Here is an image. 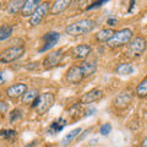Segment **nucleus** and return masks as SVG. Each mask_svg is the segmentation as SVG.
<instances>
[{"label":"nucleus","instance_id":"1","mask_svg":"<svg viewBox=\"0 0 147 147\" xmlns=\"http://www.w3.org/2000/svg\"><path fill=\"white\" fill-rule=\"evenodd\" d=\"M96 26V22L91 18H84V20H80V21H76L74 24L69 25L66 28H65V33L69 36H74V37H77V36H84L87 34L94 28Z\"/></svg>","mask_w":147,"mask_h":147},{"label":"nucleus","instance_id":"2","mask_svg":"<svg viewBox=\"0 0 147 147\" xmlns=\"http://www.w3.org/2000/svg\"><path fill=\"white\" fill-rule=\"evenodd\" d=\"M54 102H55L54 94L50 93V92H45V93L39 94L31 105H32V108L36 109V112L38 113L39 115H43V114H45L53 107Z\"/></svg>","mask_w":147,"mask_h":147},{"label":"nucleus","instance_id":"3","mask_svg":"<svg viewBox=\"0 0 147 147\" xmlns=\"http://www.w3.org/2000/svg\"><path fill=\"white\" fill-rule=\"evenodd\" d=\"M132 31L129 28H123L117 31L115 33L113 34V37L110 38V40L108 42V47L110 48H119L123 47L125 44H129L130 40L132 39Z\"/></svg>","mask_w":147,"mask_h":147},{"label":"nucleus","instance_id":"4","mask_svg":"<svg viewBox=\"0 0 147 147\" xmlns=\"http://www.w3.org/2000/svg\"><path fill=\"white\" fill-rule=\"evenodd\" d=\"M25 54V47L24 45H12L6 49H4L0 53V63L9 64L20 59Z\"/></svg>","mask_w":147,"mask_h":147},{"label":"nucleus","instance_id":"5","mask_svg":"<svg viewBox=\"0 0 147 147\" xmlns=\"http://www.w3.org/2000/svg\"><path fill=\"white\" fill-rule=\"evenodd\" d=\"M146 47H147V43H146V39L144 37H135V38H132L130 40V43L127 44L126 54L132 58H139L146 50Z\"/></svg>","mask_w":147,"mask_h":147},{"label":"nucleus","instance_id":"6","mask_svg":"<svg viewBox=\"0 0 147 147\" xmlns=\"http://www.w3.org/2000/svg\"><path fill=\"white\" fill-rule=\"evenodd\" d=\"M50 4L48 1H44V3H40V5L36 9V11L33 12V15L30 17V25L31 26H38L42 24V21L44 20V17L48 15L49 11H50Z\"/></svg>","mask_w":147,"mask_h":147},{"label":"nucleus","instance_id":"7","mask_svg":"<svg viewBox=\"0 0 147 147\" xmlns=\"http://www.w3.org/2000/svg\"><path fill=\"white\" fill-rule=\"evenodd\" d=\"M132 98H134V96H132L130 91H123L114 97L113 105L119 110H124L131 104Z\"/></svg>","mask_w":147,"mask_h":147},{"label":"nucleus","instance_id":"8","mask_svg":"<svg viewBox=\"0 0 147 147\" xmlns=\"http://www.w3.org/2000/svg\"><path fill=\"white\" fill-rule=\"evenodd\" d=\"M63 59V50H54V52L49 53L43 60V67L45 70H52L55 66L60 64Z\"/></svg>","mask_w":147,"mask_h":147},{"label":"nucleus","instance_id":"9","mask_svg":"<svg viewBox=\"0 0 147 147\" xmlns=\"http://www.w3.org/2000/svg\"><path fill=\"white\" fill-rule=\"evenodd\" d=\"M84 79L85 77H84V74H82L81 67L77 66V65L71 66L65 74L66 82L67 84H71V85H79Z\"/></svg>","mask_w":147,"mask_h":147},{"label":"nucleus","instance_id":"10","mask_svg":"<svg viewBox=\"0 0 147 147\" xmlns=\"http://www.w3.org/2000/svg\"><path fill=\"white\" fill-rule=\"evenodd\" d=\"M103 91L99 88H92L90 91H87L86 93H84L80 98V103L81 104H91L93 102H97L100 98H103Z\"/></svg>","mask_w":147,"mask_h":147},{"label":"nucleus","instance_id":"11","mask_svg":"<svg viewBox=\"0 0 147 147\" xmlns=\"http://www.w3.org/2000/svg\"><path fill=\"white\" fill-rule=\"evenodd\" d=\"M59 39H60V33H58V32L55 31H50L48 33H45L43 36V47L39 49V53H43V52H47L49 50L50 48H53L55 44L59 42Z\"/></svg>","mask_w":147,"mask_h":147},{"label":"nucleus","instance_id":"12","mask_svg":"<svg viewBox=\"0 0 147 147\" xmlns=\"http://www.w3.org/2000/svg\"><path fill=\"white\" fill-rule=\"evenodd\" d=\"M27 90H28V87H27L26 84H13L6 88V96L12 99L20 98L26 93Z\"/></svg>","mask_w":147,"mask_h":147},{"label":"nucleus","instance_id":"13","mask_svg":"<svg viewBox=\"0 0 147 147\" xmlns=\"http://www.w3.org/2000/svg\"><path fill=\"white\" fill-rule=\"evenodd\" d=\"M71 54L75 59L82 60V59H86L91 54V47L88 44H79L71 49Z\"/></svg>","mask_w":147,"mask_h":147},{"label":"nucleus","instance_id":"14","mask_svg":"<svg viewBox=\"0 0 147 147\" xmlns=\"http://www.w3.org/2000/svg\"><path fill=\"white\" fill-rule=\"evenodd\" d=\"M40 5V1L39 0H26L24 3V6L21 9V15L22 16H32L33 15V12L36 11V9Z\"/></svg>","mask_w":147,"mask_h":147},{"label":"nucleus","instance_id":"15","mask_svg":"<svg viewBox=\"0 0 147 147\" xmlns=\"http://www.w3.org/2000/svg\"><path fill=\"white\" fill-rule=\"evenodd\" d=\"M81 70L84 74V77H88L91 75H93L97 70V63L96 61H82L81 63Z\"/></svg>","mask_w":147,"mask_h":147},{"label":"nucleus","instance_id":"16","mask_svg":"<svg viewBox=\"0 0 147 147\" xmlns=\"http://www.w3.org/2000/svg\"><path fill=\"white\" fill-rule=\"evenodd\" d=\"M70 4H71L70 0H58V1H55L52 5V7H50V13H52V15L61 13Z\"/></svg>","mask_w":147,"mask_h":147},{"label":"nucleus","instance_id":"17","mask_svg":"<svg viewBox=\"0 0 147 147\" xmlns=\"http://www.w3.org/2000/svg\"><path fill=\"white\" fill-rule=\"evenodd\" d=\"M66 124H67L66 120L65 119H63V118L58 119V120H54L52 124H50V126L48 129V134H50V135L58 134V132H60L66 126Z\"/></svg>","mask_w":147,"mask_h":147},{"label":"nucleus","instance_id":"18","mask_svg":"<svg viewBox=\"0 0 147 147\" xmlns=\"http://www.w3.org/2000/svg\"><path fill=\"white\" fill-rule=\"evenodd\" d=\"M81 131H82L81 127L74 129L72 131H70L67 135H65V136L63 137V140H61V146H63V147H66V146L70 145L75 139H79V135L81 134Z\"/></svg>","mask_w":147,"mask_h":147},{"label":"nucleus","instance_id":"19","mask_svg":"<svg viewBox=\"0 0 147 147\" xmlns=\"http://www.w3.org/2000/svg\"><path fill=\"white\" fill-rule=\"evenodd\" d=\"M114 33H115V32H114L112 28H103V30L97 32L96 39H97L98 42H102V43H108Z\"/></svg>","mask_w":147,"mask_h":147},{"label":"nucleus","instance_id":"20","mask_svg":"<svg viewBox=\"0 0 147 147\" xmlns=\"http://www.w3.org/2000/svg\"><path fill=\"white\" fill-rule=\"evenodd\" d=\"M134 71H135V67L130 63H121L115 67V72L121 76L131 75V74H134Z\"/></svg>","mask_w":147,"mask_h":147},{"label":"nucleus","instance_id":"21","mask_svg":"<svg viewBox=\"0 0 147 147\" xmlns=\"http://www.w3.org/2000/svg\"><path fill=\"white\" fill-rule=\"evenodd\" d=\"M39 96V91L36 90V88H31V90H27L26 93L21 97V100L24 104H32L34 102V99Z\"/></svg>","mask_w":147,"mask_h":147},{"label":"nucleus","instance_id":"22","mask_svg":"<svg viewBox=\"0 0 147 147\" xmlns=\"http://www.w3.org/2000/svg\"><path fill=\"white\" fill-rule=\"evenodd\" d=\"M24 3L22 0H13L7 4V12L11 13V15H15L18 11H21L22 6H24Z\"/></svg>","mask_w":147,"mask_h":147},{"label":"nucleus","instance_id":"23","mask_svg":"<svg viewBox=\"0 0 147 147\" xmlns=\"http://www.w3.org/2000/svg\"><path fill=\"white\" fill-rule=\"evenodd\" d=\"M136 94L140 98H145L147 97V77H145L136 87Z\"/></svg>","mask_w":147,"mask_h":147},{"label":"nucleus","instance_id":"24","mask_svg":"<svg viewBox=\"0 0 147 147\" xmlns=\"http://www.w3.org/2000/svg\"><path fill=\"white\" fill-rule=\"evenodd\" d=\"M82 112H84V109H82V104L81 103H76V104H74L72 107H70V109H69L67 113L72 119H79L81 117Z\"/></svg>","mask_w":147,"mask_h":147},{"label":"nucleus","instance_id":"25","mask_svg":"<svg viewBox=\"0 0 147 147\" xmlns=\"http://www.w3.org/2000/svg\"><path fill=\"white\" fill-rule=\"evenodd\" d=\"M12 26L11 25H3L0 27V40H5L7 38H10L12 34Z\"/></svg>","mask_w":147,"mask_h":147},{"label":"nucleus","instance_id":"26","mask_svg":"<svg viewBox=\"0 0 147 147\" xmlns=\"http://www.w3.org/2000/svg\"><path fill=\"white\" fill-rule=\"evenodd\" d=\"M16 136H17V132L16 130H12V129H3V130H0V137H3V139H5L7 141L15 140Z\"/></svg>","mask_w":147,"mask_h":147},{"label":"nucleus","instance_id":"27","mask_svg":"<svg viewBox=\"0 0 147 147\" xmlns=\"http://www.w3.org/2000/svg\"><path fill=\"white\" fill-rule=\"evenodd\" d=\"M9 119H10V123H16L18 120L22 119V110L20 108H15L12 109L10 114H9Z\"/></svg>","mask_w":147,"mask_h":147},{"label":"nucleus","instance_id":"28","mask_svg":"<svg viewBox=\"0 0 147 147\" xmlns=\"http://www.w3.org/2000/svg\"><path fill=\"white\" fill-rule=\"evenodd\" d=\"M110 131H112V125L108 124V123L104 124V125H102V126H100V129H99L100 135H103V136H107Z\"/></svg>","mask_w":147,"mask_h":147},{"label":"nucleus","instance_id":"29","mask_svg":"<svg viewBox=\"0 0 147 147\" xmlns=\"http://www.w3.org/2000/svg\"><path fill=\"white\" fill-rule=\"evenodd\" d=\"M108 1L107 0H104V1H99V3H93L91 6H88L87 7V10H92V9H94V7H98V6H100V5H103V4H107Z\"/></svg>","mask_w":147,"mask_h":147},{"label":"nucleus","instance_id":"30","mask_svg":"<svg viewBox=\"0 0 147 147\" xmlns=\"http://www.w3.org/2000/svg\"><path fill=\"white\" fill-rule=\"evenodd\" d=\"M6 82V76H5V71L1 70L0 71V86H3Z\"/></svg>","mask_w":147,"mask_h":147},{"label":"nucleus","instance_id":"31","mask_svg":"<svg viewBox=\"0 0 147 147\" xmlns=\"http://www.w3.org/2000/svg\"><path fill=\"white\" fill-rule=\"evenodd\" d=\"M107 24L109 26H115L118 24V18H115V17H109L108 20H107Z\"/></svg>","mask_w":147,"mask_h":147},{"label":"nucleus","instance_id":"32","mask_svg":"<svg viewBox=\"0 0 147 147\" xmlns=\"http://www.w3.org/2000/svg\"><path fill=\"white\" fill-rule=\"evenodd\" d=\"M39 66V63H32L30 64V65H26L25 67L27 69V70H34V69H37Z\"/></svg>","mask_w":147,"mask_h":147},{"label":"nucleus","instance_id":"33","mask_svg":"<svg viewBox=\"0 0 147 147\" xmlns=\"http://www.w3.org/2000/svg\"><path fill=\"white\" fill-rule=\"evenodd\" d=\"M6 110H7V104L5 102H0V114L5 113Z\"/></svg>","mask_w":147,"mask_h":147},{"label":"nucleus","instance_id":"34","mask_svg":"<svg viewBox=\"0 0 147 147\" xmlns=\"http://www.w3.org/2000/svg\"><path fill=\"white\" fill-rule=\"evenodd\" d=\"M141 147H147V137L144 139V141L141 142Z\"/></svg>","mask_w":147,"mask_h":147},{"label":"nucleus","instance_id":"35","mask_svg":"<svg viewBox=\"0 0 147 147\" xmlns=\"http://www.w3.org/2000/svg\"><path fill=\"white\" fill-rule=\"evenodd\" d=\"M134 5H135V1H131V3H130V9H129V12H131V10H132V7H134Z\"/></svg>","mask_w":147,"mask_h":147},{"label":"nucleus","instance_id":"36","mask_svg":"<svg viewBox=\"0 0 147 147\" xmlns=\"http://www.w3.org/2000/svg\"><path fill=\"white\" fill-rule=\"evenodd\" d=\"M0 98H1V92H0Z\"/></svg>","mask_w":147,"mask_h":147}]
</instances>
